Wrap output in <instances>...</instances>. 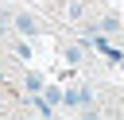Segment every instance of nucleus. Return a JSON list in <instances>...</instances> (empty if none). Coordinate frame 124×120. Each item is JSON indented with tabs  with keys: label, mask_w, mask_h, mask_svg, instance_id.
<instances>
[{
	"label": "nucleus",
	"mask_w": 124,
	"mask_h": 120,
	"mask_svg": "<svg viewBox=\"0 0 124 120\" xmlns=\"http://www.w3.org/2000/svg\"><path fill=\"white\" fill-rule=\"evenodd\" d=\"M16 58H31V46L27 43H16Z\"/></svg>",
	"instance_id": "obj_6"
},
{
	"label": "nucleus",
	"mask_w": 124,
	"mask_h": 120,
	"mask_svg": "<svg viewBox=\"0 0 124 120\" xmlns=\"http://www.w3.org/2000/svg\"><path fill=\"white\" fill-rule=\"evenodd\" d=\"M0 101H4V97H0Z\"/></svg>",
	"instance_id": "obj_8"
},
{
	"label": "nucleus",
	"mask_w": 124,
	"mask_h": 120,
	"mask_svg": "<svg viewBox=\"0 0 124 120\" xmlns=\"http://www.w3.org/2000/svg\"><path fill=\"white\" fill-rule=\"evenodd\" d=\"M12 31V12H0V35Z\"/></svg>",
	"instance_id": "obj_5"
},
{
	"label": "nucleus",
	"mask_w": 124,
	"mask_h": 120,
	"mask_svg": "<svg viewBox=\"0 0 124 120\" xmlns=\"http://www.w3.org/2000/svg\"><path fill=\"white\" fill-rule=\"evenodd\" d=\"M0 81H4V74H0Z\"/></svg>",
	"instance_id": "obj_7"
},
{
	"label": "nucleus",
	"mask_w": 124,
	"mask_h": 120,
	"mask_svg": "<svg viewBox=\"0 0 124 120\" xmlns=\"http://www.w3.org/2000/svg\"><path fill=\"white\" fill-rule=\"evenodd\" d=\"M12 27H16L23 39H35V35L43 31V19L31 15V12H12Z\"/></svg>",
	"instance_id": "obj_1"
},
{
	"label": "nucleus",
	"mask_w": 124,
	"mask_h": 120,
	"mask_svg": "<svg viewBox=\"0 0 124 120\" xmlns=\"http://www.w3.org/2000/svg\"><path fill=\"white\" fill-rule=\"evenodd\" d=\"M85 46H89V43H70V46H66V58H70V62H81V58H85Z\"/></svg>",
	"instance_id": "obj_4"
},
{
	"label": "nucleus",
	"mask_w": 124,
	"mask_h": 120,
	"mask_svg": "<svg viewBox=\"0 0 124 120\" xmlns=\"http://www.w3.org/2000/svg\"><path fill=\"white\" fill-rule=\"evenodd\" d=\"M62 101H66L70 108H89V105H93V93H89L85 85H74V89L62 93Z\"/></svg>",
	"instance_id": "obj_2"
},
{
	"label": "nucleus",
	"mask_w": 124,
	"mask_h": 120,
	"mask_svg": "<svg viewBox=\"0 0 124 120\" xmlns=\"http://www.w3.org/2000/svg\"><path fill=\"white\" fill-rule=\"evenodd\" d=\"M23 89H27L31 97H35V93H43V74H27V77H23Z\"/></svg>",
	"instance_id": "obj_3"
}]
</instances>
